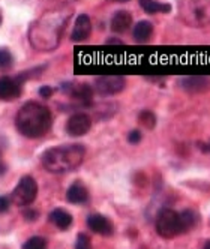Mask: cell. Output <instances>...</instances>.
Masks as SVG:
<instances>
[{
    "instance_id": "cell-1",
    "label": "cell",
    "mask_w": 210,
    "mask_h": 249,
    "mask_svg": "<svg viewBox=\"0 0 210 249\" xmlns=\"http://www.w3.org/2000/svg\"><path fill=\"white\" fill-rule=\"evenodd\" d=\"M71 9H57L45 14L30 30V42L38 50H51L59 45Z\"/></svg>"
},
{
    "instance_id": "cell-2",
    "label": "cell",
    "mask_w": 210,
    "mask_h": 249,
    "mask_svg": "<svg viewBox=\"0 0 210 249\" xmlns=\"http://www.w3.org/2000/svg\"><path fill=\"white\" fill-rule=\"evenodd\" d=\"M51 111L48 107L38 102H27L18 110L15 119L17 129L27 138H39L51 128Z\"/></svg>"
},
{
    "instance_id": "cell-3",
    "label": "cell",
    "mask_w": 210,
    "mask_h": 249,
    "mask_svg": "<svg viewBox=\"0 0 210 249\" xmlns=\"http://www.w3.org/2000/svg\"><path fill=\"white\" fill-rule=\"evenodd\" d=\"M86 149L81 144H66L45 150L41 156V162L45 170L51 173H68L81 165Z\"/></svg>"
},
{
    "instance_id": "cell-4",
    "label": "cell",
    "mask_w": 210,
    "mask_h": 249,
    "mask_svg": "<svg viewBox=\"0 0 210 249\" xmlns=\"http://www.w3.org/2000/svg\"><path fill=\"white\" fill-rule=\"evenodd\" d=\"M180 18L192 27L210 24V0H185L180 5Z\"/></svg>"
},
{
    "instance_id": "cell-5",
    "label": "cell",
    "mask_w": 210,
    "mask_h": 249,
    "mask_svg": "<svg viewBox=\"0 0 210 249\" xmlns=\"http://www.w3.org/2000/svg\"><path fill=\"white\" fill-rule=\"evenodd\" d=\"M156 231L164 239H173L182 234L179 213L173 209H162L156 218Z\"/></svg>"
},
{
    "instance_id": "cell-6",
    "label": "cell",
    "mask_w": 210,
    "mask_h": 249,
    "mask_svg": "<svg viewBox=\"0 0 210 249\" xmlns=\"http://www.w3.org/2000/svg\"><path fill=\"white\" fill-rule=\"evenodd\" d=\"M36 195H38L36 180L30 176H24V177H21L18 185H17V188L14 189L12 201L17 206H29L36 200Z\"/></svg>"
},
{
    "instance_id": "cell-7",
    "label": "cell",
    "mask_w": 210,
    "mask_h": 249,
    "mask_svg": "<svg viewBox=\"0 0 210 249\" xmlns=\"http://www.w3.org/2000/svg\"><path fill=\"white\" fill-rule=\"evenodd\" d=\"M126 86V80L120 75H104L96 78L95 81V89L99 95L110 96L120 93Z\"/></svg>"
},
{
    "instance_id": "cell-8",
    "label": "cell",
    "mask_w": 210,
    "mask_h": 249,
    "mask_svg": "<svg viewBox=\"0 0 210 249\" xmlns=\"http://www.w3.org/2000/svg\"><path fill=\"white\" fill-rule=\"evenodd\" d=\"M92 128V119L86 113H75L66 122V132L71 137H81Z\"/></svg>"
},
{
    "instance_id": "cell-9",
    "label": "cell",
    "mask_w": 210,
    "mask_h": 249,
    "mask_svg": "<svg viewBox=\"0 0 210 249\" xmlns=\"http://www.w3.org/2000/svg\"><path fill=\"white\" fill-rule=\"evenodd\" d=\"M21 95V81L18 78H0V101H12Z\"/></svg>"
},
{
    "instance_id": "cell-10",
    "label": "cell",
    "mask_w": 210,
    "mask_h": 249,
    "mask_svg": "<svg viewBox=\"0 0 210 249\" xmlns=\"http://www.w3.org/2000/svg\"><path fill=\"white\" fill-rule=\"evenodd\" d=\"M90 33H92V23H90L89 15H86V14L78 15L77 21L74 24V29H72V33H71V39L74 42H83L90 36Z\"/></svg>"
},
{
    "instance_id": "cell-11",
    "label": "cell",
    "mask_w": 210,
    "mask_h": 249,
    "mask_svg": "<svg viewBox=\"0 0 210 249\" xmlns=\"http://www.w3.org/2000/svg\"><path fill=\"white\" fill-rule=\"evenodd\" d=\"M87 227H89L93 233L101 236H111L113 234V224L108 218L102 215H90L87 218Z\"/></svg>"
},
{
    "instance_id": "cell-12",
    "label": "cell",
    "mask_w": 210,
    "mask_h": 249,
    "mask_svg": "<svg viewBox=\"0 0 210 249\" xmlns=\"http://www.w3.org/2000/svg\"><path fill=\"white\" fill-rule=\"evenodd\" d=\"M179 84L185 92L200 93V92H206L210 87V78L209 77H185L180 80Z\"/></svg>"
},
{
    "instance_id": "cell-13",
    "label": "cell",
    "mask_w": 210,
    "mask_h": 249,
    "mask_svg": "<svg viewBox=\"0 0 210 249\" xmlns=\"http://www.w3.org/2000/svg\"><path fill=\"white\" fill-rule=\"evenodd\" d=\"M110 26L114 33H125L132 26V15L128 11H117L113 15Z\"/></svg>"
},
{
    "instance_id": "cell-14",
    "label": "cell",
    "mask_w": 210,
    "mask_h": 249,
    "mask_svg": "<svg viewBox=\"0 0 210 249\" xmlns=\"http://www.w3.org/2000/svg\"><path fill=\"white\" fill-rule=\"evenodd\" d=\"M66 200L72 204H83L89 200V191H87V188L83 183L75 182L69 186L66 192Z\"/></svg>"
},
{
    "instance_id": "cell-15",
    "label": "cell",
    "mask_w": 210,
    "mask_h": 249,
    "mask_svg": "<svg viewBox=\"0 0 210 249\" xmlns=\"http://www.w3.org/2000/svg\"><path fill=\"white\" fill-rule=\"evenodd\" d=\"M71 96L81 105H90L93 99V90L87 84H77L71 89Z\"/></svg>"
},
{
    "instance_id": "cell-16",
    "label": "cell",
    "mask_w": 210,
    "mask_h": 249,
    "mask_svg": "<svg viewBox=\"0 0 210 249\" xmlns=\"http://www.w3.org/2000/svg\"><path fill=\"white\" fill-rule=\"evenodd\" d=\"M50 221L51 224H54L59 230H68L72 225V215L68 213L63 209H54L50 213Z\"/></svg>"
},
{
    "instance_id": "cell-17",
    "label": "cell",
    "mask_w": 210,
    "mask_h": 249,
    "mask_svg": "<svg viewBox=\"0 0 210 249\" xmlns=\"http://www.w3.org/2000/svg\"><path fill=\"white\" fill-rule=\"evenodd\" d=\"M132 35H134V39L137 42L144 44V42H147L152 38V35H153V24L150 21H146V20L140 21V23L135 24Z\"/></svg>"
},
{
    "instance_id": "cell-18",
    "label": "cell",
    "mask_w": 210,
    "mask_h": 249,
    "mask_svg": "<svg viewBox=\"0 0 210 249\" xmlns=\"http://www.w3.org/2000/svg\"><path fill=\"white\" fill-rule=\"evenodd\" d=\"M179 218H180L182 233H188V231H191L197 225V221H198V215L192 209H185L183 212H180Z\"/></svg>"
},
{
    "instance_id": "cell-19",
    "label": "cell",
    "mask_w": 210,
    "mask_h": 249,
    "mask_svg": "<svg viewBox=\"0 0 210 249\" xmlns=\"http://www.w3.org/2000/svg\"><path fill=\"white\" fill-rule=\"evenodd\" d=\"M143 11L147 14H158V12H170L171 6L168 3H161L156 0H140Z\"/></svg>"
},
{
    "instance_id": "cell-20",
    "label": "cell",
    "mask_w": 210,
    "mask_h": 249,
    "mask_svg": "<svg viewBox=\"0 0 210 249\" xmlns=\"http://www.w3.org/2000/svg\"><path fill=\"white\" fill-rule=\"evenodd\" d=\"M138 122L141 123L144 128H147V129H153V128H155V124H156V116H155L152 111L144 110V111L140 113V116H138Z\"/></svg>"
},
{
    "instance_id": "cell-21",
    "label": "cell",
    "mask_w": 210,
    "mask_h": 249,
    "mask_svg": "<svg viewBox=\"0 0 210 249\" xmlns=\"http://www.w3.org/2000/svg\"><path fill=\"white\" fill-rule=\"evenodd\" d=\"M48 248V243L44 237H39V236H35V237H30L24 245H23V249H47Z\"/></svg>"
},
{
    "instance_id": "cell-22",
    "label": "cell",
    "mask_w": 210,
    "mask_h": 249,
    "mask_svg": "<svg viewBox=\"0 0 210 249\" xmlns=\"http://www.w3.org/2000/svg\"><path fill=\"white\" fill-rule=\"evenodd\" d=\"M12 65V54L9 50L0 48V69H8Z\"/></svg>"
},
{
    "instance_id": "cell-23",
    "label": "cell",
    "mask_w": 210,
    "mask_h": 249,
    "mask_svg": "<svg viewBox=\"0 0 210 249\" xmlns=\"http://www.w3.org/2000/svg\"><path fill=\"white\" fill-rule=\"evenodd\" d=\"M75 249H92V243L90 239L87 237L86 234H78L77 242H75Z\"/></svg>"
},
{
    "instance_id": "cell-24",
    "label": "cell",
    "mask_w": 210,
    "mask_h": 249,
    "mask_svg": "<svg viewBox=\"0 0 210 249\" xmlns=\"http://www.w3.org/2000/svg\"><path fill=\"white\" fill-rule=\"evenodd\" d=\"M23 216H24L26 221L33 222V221H36V219H38L39 212H38V210H35V209H24V210H23Z\"/></svg>"
},
{
    "instance_id": "cell-25",
    "label": "cell",
    "mask_w": 210,
    "mask_h": 249,
    "mask_svg": "<svg viewBox=\"0 0 210 249\" xmlns=\"http://www.w3.org/2000/svg\"><path fill=\"white\" fill-rule=\"evenodd\" d=\"M128 141H129L131 144H137V143H140V141H141V132L137 131V129L131 131V132L128 134Z\"/></svg>"
},
{
    "instance_id": "cell-26",
    "label": "cell",
    "mask_w": 210,
    "mask_h": 249,
    "mask_svg": "<svg viewBox=\"0 0 210 249\" xmlns=\"http://www.w3.org/2000/svg\"><path fill=\"white\" fill-rule=\"evenodd\" d=\"M9 206H11V198H8V197H0V213L8 212Z\"/></svg>"
},
{
    "instance_id": "cell-27",
    "label": "cell",
    "mask_w": 210,
    "mask_h": 249,
    "mask_svg": "<svg viewBox=\"0 0 210 249\" xmlns=\"http://www.w3.org/2000/svg\"><path fill=\"white\" fill-rule=\"evenodd\" d=\"M52 92H54V89H52V87H48V86H44V87L39 89V95H41L42 98H50V96L52 95Z\"/></svg>"
},
{
    "instance_id": "cell-28",
    "label": "cell",
    "mask_w": 210,
    "mask_h": 249,
    "mask_svg": "<svg viewBox=\"0 0 210 249\" xmlns=\"http://www.w3.org/2000/svg\"><path fill=\"white\" fill-rule=\"evenodd\" d=\"M6 168H8V167H6V164H5V161H3L2 153H0V176L6 173Z\"/></svg>"
},
{
    "instance_id": "cell-29",
    "label": "cell",
    "mask_w": 210,
    "mask_h": 249,
    "mask_svg": "<svg viewBox=\"0 0 210 249\" xmlns=\"http://www.w3.org/2000/svg\"><path fill=\"white\" fill-rule=\"evenodd\" d=\"M107 44H119V45H122V42L119 39H108Z\"/></svg>"
},
{
    "instance_id": "cell-30",
    "label": "cell",
    "mask_w": 210,
    "mask_h": 249,
    "mask_svg": "<svg viewBox=\"0 0 210 249\" xmlns=\"http://www.w3.org/2000/svg\"><path fill=\"white\" fill-rule=\"evenodd\" d=\"M57 2H62V3H71V2H75V0H57Z\"/></svg>"
},
{
    "instance_id": "cell-31",
    "label": "cell",
    "mask_w": 210,
    "mask_h": 249,
    "mask_svg": "<svg viewBox=\"0 0 210 249\" xmlns=\"http://www.w3.org/2000/svg\"><path fill=\"white\" fill-rule=\"evenodd\" d=\"M203 249H210V240L204 245V248H203Z\"/></svg>"
},
{
    "instance_id": "cell-32",
    "label": "cell",
    "mask_w": 210,
    "mask_h": 249,
    "mask_svg": "<svg viewBox=\"0 0 210 249\" xmlns=\"http://www.w3.org/2000/svg\"><path fill=\"white\" fill-rule=\"evenodd\" d=\"M113 2H119V3H123V2H129V0H113Z\"/></svg>"
},
{
    "instance_id": "cell-33",
    "label": "cell",
    "mask_w": 210,
    "mask_h": 249,
    "mask_svg": "<svg viewBox=\"0 0 210 249\" xmlns=\"http://www.w3.org/2000/svg\"><path fill=\"white\" fill-rule=\"evenodd\" d=\"M0 24H2V14H0Z\"/></svg>"
}]
</instances>
